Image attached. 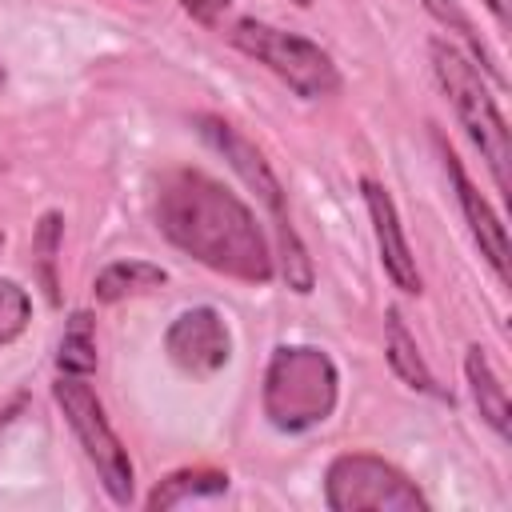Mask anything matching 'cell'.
I'll return each mask as SVG.
<instances>
[{
    "label": "cell",
    "mask_w": 512,
    "mask_h": 512,
    "mask_svg": "<svg viewBox=\"0 0 512 512\" xmlns=\"http://www.w3.org/2000/svg\"><path fill=\"white\" fill-rule=\"evenodd\" d=\"M488 4V12L500 20V24H508V0H484Z\"/></svg>",
    "instance_id": "cell-20"
},
{
    "label": "cell",
    "mask_w": 512,
    "mask_h": 512,
    "mask_svg": "<svg viewBox=\"0 0 512 512\" xmlns=\"http://www.w3.org/2000/svg\"><path fill=\"white\" fill-rule=\"evenodd\" d=\"M0 88H4V68H0Z\"/></svg>",
    "instance_id": "cell-22"
},
{
    "label": "cell",
    "mask_w": 512,
    "mask_h": 512,
    "mask_svg": "<svg viewBox=\"0 0 512 512\" xmlns=\"http://www.w3.org/2000/svg\"><path fill=\"white\" fill-rule=\"evenodd\" d=\"M296 4H300V8H308V4H312V0H296Z\"/></svg>",
    "instance_id": "cell-21"
},
{
    "label": "cell",
    "mask_w": 512,
    "mask_h": 512,
    "mask_svg": "<svg viewBox=\"0 0 512 512\" xmlns=\"http://www.w3.org/2000/svg\"><path fill=\"white\" fill-rule=\"evenodd\" d=\"M228 4H232V0H180V8H184L192 20H200V24H216Z\"/></svg>",
    "instance_id": "cell-19"
},
{
    "label": "cell",
    "mask_w": 512,
    "mask_h": 512,
    "mask_svg": "<svg viewBox=\"0 0 512 512\" xmlns=\"http://www.w3.org/2000/svg\"><path fill=\"white\" fill-rule=\"evenodd\" d=\"M56 248H60V216L48 212L36 228V252H40V268H44V284H48V296L56 300V276H52V260H56Z\"/></svg>",
    "instance_id": "cell-18"
},
{
    "label": "cell",
    "mask_w": 512,
    "mask_h": 512,
    "mask_svg": "<svg viewBox=\"0 0 512 512\" xmlns=\"http://www.w3.org/2000/svg\"><path fill=\"white\" fill-rule=\"evenodd\" d=\"M440 152H444V168H448V180H452V188H456V200H460V208H464V220H468V228H472V240L480 244V256L492 264L496 280L508 284V232H504L500 216H496L492 204L476 192V184L464 176L456 152H452L448 144H440Z\"/></svg>",
    "instance_id": "cell-10"
},
{
    "label": "cell",
    "mask_w": 512,
    "mask_h": 512,
    "mask_svg": "<svg viewBox=\"0 0 512 512\" xmlns=\"http://www.w3.org/2000/svg\"><path fill=\"white\" fill-rule=\"evenodd\" d=\"M464 376H468L472 400H476L480 416L488 420V428H492L500 440H508V432H512V404H508V392H504V384H500V376H496V368L488 364V356H484L480 344H472V348L464 352Z\"/></svg>",
    "instance_id": "cell-11"
},
{
    "label": "cell",
    "mask_w": 512,
    "mask_h": 512,
    "mask_svg": "<svg viewBox=\"0 0 512 512\" xmlns=\"http://www.w3.org/2000/svg\"><path fill=\"white\" fill-rule=\"evenodd\" d=\"M228 40L244 56L264 64L272 76H280L304 100H320V96H332L340 88V72L332 64V56L308 36H296V32H284L276 24H264V20L248 16V20L232 24Z\"/></svg>",
    "instance_id": "cell-5"
},
{
    "label": "cell",
    "mask_w": 512,
    "mask_h": 512,
    "mask_svg": "<svg viewBox=\"0 0 512 512\" xmlns=\"http://www.w3.org/2000/svg\"><path fill=\"white\" fill-rule=\"evenodd\" d=\"M196 132L228 160V168H232V172L256 192V200L268 208L272 228H276V244H280V272H284L288 288H292V292H312V260H308V252H304V244H300V236H296V228H292L288 192H284V184L276 180V172H272V164L264 160V152H260L240 128H232V124L220 120V116H196Z\"/></svg>",
    "instance_id": "cell-3"
},
{
    "label": "cell",
    "mask_w": 512,
    "mask_h": 512,
    "mask_svg": "<svg viewBox=\"0 0 512 512\" xmlns=\"http://www.w3.org/2000/svg\"><path fill=\"white\" fill-rule=\"evenodd\" d=\"M360 192H364V204H368V220H372V232H376V248H380L384 272L392 276V284L400 292L416 296L420 292V268H416V256H412V248L404 240V228H400L392 196L376 180H360Z\"/></svg>",
    "instance_id": "cell-9"
},
{
    "label": "cell",
    "mask_w": 512,
    "mask_h": 512,
    "mask_svg": "<svg viewBox=\"0 0 512 512\" xmlns=\"http://www.w3.org/2000/svg\"><path fill=\"white\" fill-rule=\"evenodd\" d=\"M324 504L332 512H424V492L372 452H344L328 464Z\"/></svg>",
    "instance_id": "cell-6"
},
{
    "label": "cell",
    "mask_w": 512,
    "mask_h": 512,
    "mask_svg": "<svg viewBox=\"0 0 512 512\" xmlns=\"http://www.w3.org/2000/svg\"><path fill=\"white\" fill-rule=\"evenodd\" d=\"M28 320H32V300H28V292H24L16 280L0 276V344H12V340L28 328Z\"/></svg>",
    "instance_id": "cell-17"
},
{
    "label": "cell",
    "mask_w": 512,
    "mask_h": 512,
    "mask_svg": "<svg viewBox=\"0 0 512 512\" xmlns=\"http://www.w3.org/2000/svg\"><path fill=\"white\" fill-rule=\"evenodd\" d=\"M340 396L336 364L324 348L284 344L264 372V416L280 432H304L332 416Z\"/></svg>",
    "instance_id": "cell-2"
},
{
    "label": "cell",
    "mask_w": 512,
    "mask_h": 512,
    "mask_svg": "<svg viewBox=\"0 0 512 512\" xmlns=\"http://www.w3.org/2000/svg\"><path fill=\"white\" fill-rule=\"evenodd\" d=\"M388 364H392V372H396L404 384H412V388H420V392H428V396H444V388H440L436 376L428 372V364H424V356H420V348H416V340H412V332L404 328V320H400L396 308L388 312Z\"/></svg>",
    "instance_id": "cell-14"
},
{
    "label": "cell",
    "mask_w": 512,
    "mask_h": 512,
    "mask_svg": "<svg viewBox=\"0 0 512 512\" xmlns=\"http://www.w3.org/2000/svg\"><path fill=\"white\" fill-rule=\"evenodd\" d=\"M160 232L204 268L244 280H272V252L252 208L200 168H172L156 192Z\"/></svg>",
    "instance_id": "cell-1"
},
{
    "label": "cell",
    "mask_w": 512,
    "mask_h": 512,
    "mask_svg": "<svg viewBox=\"0 0 512 512\" xmlns=\"http://www.w3.org/2000/svg\"><path fill=\"white\" fill-rule=\"evenodd\" d=\"M228 492V472L220 468H180L172 476H164L152 492H148V508L152 512H168V508H180L188 500H200V496H220Z\"/></svg>",
    "instance_id": "cell-13"
},
{
    "label": "cell",
    "mask_w": 512,
    "mask_h": 512,
    "mask_svg": "<svg viewBox=\"0 0 512 512\" xmlns=\"http://www.w3.org/2000/svg\"><path fill=\"white\" fill-rule=\"evenodd\" d=\"M424 8H428L440 24H448V28H452L468 48H472V64H480V72H488L496 84H504V72H500V64H496V56L488 52V44H484V40H480V32L472 28V20H468L452 0H424Z\"/></svg>",
    "instance_id": "cell-16"
},
{
    "label": "cell",
    "mask_w": 512,
    "mask_h": 512,
    "mask_svg": "<svg viewBox=\"0 0 512 512\" xmlns=\"http://www.w3.org/2000/svg\"><path fill=\"white\" fill-rule=\"evenodd\" d=\"M168 280V272L160 264H148V260H112L96 272L92 280V296L100 304H116V300H128L136 292H152Z\"/></svg>",
    "instance_id": "cell-12"
},
{
    "label": "cell",
    "mask_w": 512,
    "mask_h": 512,
    "mask_svg": "<svg viewBox=\"0 0 512 512\" xmlns=\"http://www.w3.org/2000/svg\"><path fill=\"white\" fill-rule=\"evenodd\" d=\"M56 364L64 376H92L96 372V332H92L88 312H72V320L64 324Z\"/></svg>",
    "instance_id": "cell-15"
},
{
    "label": "cell",
    "mask_w": 512,
    "mask_h": 512,
    "mask_svg": "<svg viewBox=\"0 0 512 512\" xmlns=\"http://www.w3.org/2000/svg\"><path fill=\"white\" fill-rule=\"evenodd\" d=\"M64 420L72 424L84 456L96 464V476L104 484V492L116 500V504H128L132 500V460H128V448L120 444V436L112 432L108 416H104V404L96 400V392L84 384V376H64L56 388H52Z\"/></svg>",
    "instance_id": "cell-7"
},
{
    "label": "cell",
    "mask_w": 512,
    "mask_h": 512,
    "mask_svg": "<svg viewBox=\"0 0 512 512\" xmlns=\"http://www.w3.org/2000/svg\"><path fill=\"white\" fill-rule=\"evenodd\" d=\"M428 60H432V72L456 112V120L464 124L468 140L480 148V156L488 160V172L496 180V188L508 196L512 180H508V164H512V144H508V124H504V112L496 104V96L488 92L480 68L448 40H432L428 44Z\"/></svg>",
    "instance_id": "cell-4"
},
{
    "label": "cell",
    "mask_w": 512,
    "mask_h": 512,
    "mask_svg": "<svg viewBox=\"0 0 512 512\" xmlns=\"http://www.w3.org/2000/svg\"><path fill=\"white\" fill-rule=\"evenodd\" d=\"M164 352L168 360L188 372V376H216L228 356H232V336H228V324L216 308H188L180 312L168 332H164Z\"/></svg>",
    "instance_id": "cell-8"
}]
</instances>
